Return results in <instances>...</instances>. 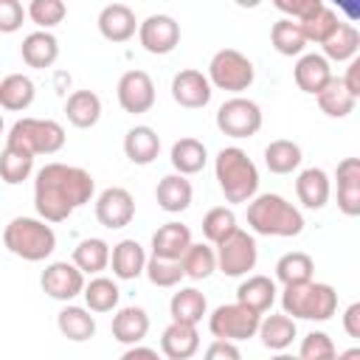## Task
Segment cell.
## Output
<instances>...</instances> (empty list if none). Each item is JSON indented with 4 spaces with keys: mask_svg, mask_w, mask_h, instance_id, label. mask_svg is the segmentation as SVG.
<instances>
[{
    "mask_svg": "<svg viewBox=\"0 0 360 360\" xmlns=\"http://www.w3.org/2000/svg\"><path fill=\"white\" fill-rule=\"evenodd\" d=\"M96 194V180L82 166L68 163H45L34 177V208L39 219L65 222L76 208L87 205Z\"/></svg>",
    "mask_w": 360,
    "mask_h": 360,
    "instance_id": "1",
    "label": "cell"
},
{
    "mask_svg": "<svg viewBox=\"0 0 360 360\" xmlns=\"http://www.w3.org/2000/svg\"><path fill=\"white\" fill-rule=\"evenodd\" d=\"M248 225L259 236H298L304 231V214L281 194H256L248 202Z\"/></svg>",
    "mask_w": 360,
    "mask_h": 360,
    "instance_id": "2",
    "label": "cell"
},
{
    "mask_svg": "<svg viewBox=\"0 0 360 360\" xmlns=\"http://www.w3.org/2000/svg\"><path fill=\"white\" fill-rule=\"evenodd\" d=\"M214 174L228 202H250L259 191V169L239 146H222L214 158Z\"/></svg>",
    "mask_w": 360,
    "mask_h": 360,
    "instance_id": "3",
    "label": "cell"
},
{
    "mask_svg": "<svg viewBox=\"0 0 360 360\" xmlns=\"http://www.w3.org/2000/svg\"><path fill=\"white\" fill-rule=\"evenodd\" d=\"M3 245L22 262H45L56 250V233L45 219L14 217L3 228Z\"/></svg>",
    "mask_w": 360,
    "mask_h": 360,
    "instance_id": "4",
    "label": "cell"
},
{
    "mask_svg": "<svg viewBox=\"0 0 360 360\" xmlns=\"http://www.w3.org/2000/svg\"><path fill=\"white\" fill-rule=\"evenodd\" d=\"M281 309L292 321H329L338 312V292L326 281H307L284 287Z\"/></svg>",
    "mask_w": 360,
    "mask_h": 360,
    "instance_id": "5",
    "label": "cell"
},
{
    "mask_svg": "<svg viewBox=\"0 0 360 360\" xmlns=\"http://www.w3.org/2000/svg\"><path fill=\"white\" fill-rule=\"evenodd\" d=\"M6 143L28 152L31 158L56 155L65 146V127L53 118H20L11 124Z\"/></svg>",
    "mask_w": 360,
    "mask_h": 360,
    "instance_id": "6",
    "label": "cell"
},
{
    "mask_svg": "<svg viewBox=\"0 0 360 360\" xmlns=\"http://www.w3.org/2000/svg\"><path fill=\"white\" fill-rule=\"evenodd\" d=\"M253 79H256L253 62L242 51H236V48H222L208 62V82L217 90L239 96V93H245L253 84Z\"/></svg>",
    "mask_w": 360,
    "mask_h": 360,
    "instance_id": "7",
    "label": "cell"
},
{
    "mask_svg": "<svg viewBox=\"0 0 360 360\" xmlns=\"http://www.w3.org/2000/svg\"><path fill=\"white\" fill-rule=\"evenodd\" d=\"M214 253H217V270L231 278L248 276L259 262L256 239H253V233H248L242 228H236L231 236H225L219 245H214Z\"/></svg>",
    "mask_w": 360,
    "mask_h": 360,
    "instance_id": "8",
    "label": "cell"
},
{
    "mask_svg": "<svg viewBox=\"0 0 360 360\" xmlns=\"http://www.w3.org/2000/svg\"><path fill=\"white\" fill-rule=\"evenodd\" d=\"M259 321L262 315L250 312L248 307L242 304H219L211 315H208V329L217 340H231V343H239V340H250L256 338L259 332Z\"/></svg>",
    "mask_w": 360,
    "mask_h": 360,
    "instance_id": "9",
    "label": "cell"
},
{
    "mask_svg": "<svg viewBox=\"0 0 360 360\" xmlns=\"http://www.w3.org/2000/svg\"><path fill=\"white\" fill-rule=\"evenodd\" d=\"M262 107L245 96H231L217 110V127L228 138H253L262 129Z\"/></svg>",
    "mask_w": 360,
    "mask_h": 360,
    "instance_id": "10",
    "label": "cell"
},
{
    "mask_svg": "<svg viewBox=\"0 0 360 360\" xmlns=\"http://www.w3.org/2000/svg\"><path fill=\"white\" fill-rule=\"evenodd\" d=\"M138 42L152 56H166L180 45V22L169 14H149L138 22Z\"/></svg>",
    "mask_w": 360,
    "mask_h": 360,
    "instance_id": "11",
    "label": "cell"
},
{
    "mask_svg": "<svg viewBox=\"0 0 360 360\" xmlns=\"http://www.w3.org/2000/svg\"><path fill=\"white\" fill-rule=\"evenodd\" d=\"M115 96H118V104H121L124 112H129V115L149 112L155 107V82L146 70L132 68V70L121 73Z\"/></svg>",
    "mask_w": 360,
    "mask_h": 360,
    "instance_id": "12",
    "label": "cell"
},
{
    "mask_svg": "<svg viewBox=\"0 0 360 360\" xmlns=\"http://www.w3.org/2000/svg\"><path fill=\"white\" fill-rule=\"evenodd\" d=\"M84 284H87V281H84V273H82L73 262H51V264L42 270V276H39L42 292H45L48 298L65 301V304H70L76 295H82Z\"/></svg>",
    "mask_w": 360,
    "mask_h": 360,
    "instance_id": "13",
    "label": "cell"
},
{
    "mask_svg": "<svg viewBox=\"0 0 360 360\" xmlns=\"http://www.w3.org/2000/svg\"><path fill=\"white\" fill-rule=\"evenodd\" d=\"M135 217V200L127 188L121 186H110L104 188L98 197H96V219L98 225L110 228V231H118V228H127Z\"/></svg>",
    "mask_w": 360,
    "mask_h": 360,
    "instance_id": "14",
    "label": "cell"
},
{
    "mask_svg": "<svg viewBox=\"0 0 360 360\" xmlns=\"http://www.w3.org/2000/svg\"><path fill=\"white\" fill-rule=\"evenodd\" d=\"M214 96V87L202 70L186 68L172 76V98L186 110H202Z\"/></svg>",
    "mask_w": 360,
    "mask_h": 360,
    "instance_id": "15",
    "label": "cell"
},
{
    "mask_svg": "<svg viewBox=\"0 0 360 360\" xmlns=\"http://www.w3.org/2000/svg\"><path fill=\"white\" fill-rule=\"evenodd\" d=\"M138 31V17L127 3H110L98 11V34L107 42H129Z\"/></svg>",
    "mask_w": 360,
    "mask_h": 360,
    "instance_id": "16",
    "label": "cell"
},
{
    "mask_svg": "<svg viewBox=\"0 0 360 360\" xmlns=\"http://www.w3.org/2000/svg\"><path fill=\"white\" fill-rule=\"evenodd\" d=\"M329 194H332V183L321 166H309L295 177V197L304 208L321 211L329 202Z\"/></svg>",
    "mask_w": 360,
    "mask_h": 360,
    "instance_id": "17",
    "label": "cell"
},
{
    "mask_svg": "<svg viewBox=\"0 0 360 360\" xmlns=\"http://www.w3.org/2000/svg\"><path fill=\"white\" fill-rule=\"evenodd\" d=\"M338 180V208L346 217L360 214V160L357 158H343L335 169Z\"/></svg>",
    "mask_w": 360,
    "mask_h": 360,
    "instance_id": "18",
    "label": "cell"
},
{
    "mask_svg": "<svg viewBox=\"0 0 360 360\" xmlns=\"http://www.w3.org/2000/svg\"><path fill=\"white\" fill-rule=\"evenodd\" d=\"M191 245V231L183 222H166L152 233V256L166 262H180Z\"/></svg>",
    "mask_w": 360,
    "mask_h": 360,
    "instance_id": "19",
    "label": "cell"
},
{
    "mask_svg": "<svg viewBox=\"0 0 360 360\" xmlns=\"http://www.w3.org/2000/svg\"><path fill=\"white\" fill-rule=\"evenodd\" d=\"M292 79H295L301 93L318 96L326 87V82L332 79V68L321 53H301L295 68H292Z\"/></svg>",
    "mask_w": 360,
    "mask_h": 360,
    "instance_id": "20",
    "label": "cell"
},
{
    "mask_svg": "<svg viewBox=\"0 0 360 360\" xmlns=\"http://www.w3.org/2000/svg\"><path fill=\"white\" fill-rule=\"evenodd\" d=\"M110 267L112 276L121 281H132L143 273L146 267V250L138 239H121L118 245H112L110 250Z\"/></svg>",
    "mask_w": 360,
    "mask_h": 360,
    "instance_id": "21",
    "label": "cell"
},
{
    "mask_svg": "<svg viewBox=\"0 0 360 360\" xmlns=\"http://www.w3.org/2000/svg\"><path fill=\"white\" fill-rule=\"evenodd\" d=\"M276 281L270 276H248L239 287H236V304L248 307L250 312L256 315H264L270 312V307L276 304Z\"/></svg>",
    "mask_w": 360,
    "mask_h": 360,
    "instance_id": "22",
    "label": "cell"
},
{
    "mask_svg": "<svg viewBox=\"0 0 360 360\" xmlns=\"http://www.w3.org/2000/svg\"><path fill=\"white\" fill-rule=\"evenodd\" d=\"M160 352L169 360H191L200 352V332L188 323H169L160 335Z\"/></svg>",
    "mask_w": 360,
    "mask_h": 360,
    "instance_id": "23",
    "label": "cell"
},
{
    "mask_svg": "<svg viewBox=\"0 0 360 360\" xmlns=\"http://www.w3.org/2000/svg\"><path fill=\"white\" fill-rule=\"evenodd\" d=\"M155 200H158V205H160L166 214H180V211H186V208L191 205V200H194L191 180L183 177V174H177V172L160 177V180H158V188H155Z\"/></svg>",
    "mask_w": 360,
    "mask_h": 360,
    "instance_id": "24",
    "label": "cell"
},
{
    "mask_svg": "<svg viewBox=\"0 0 360 360\" xmlns=\"http://www.w3.org/2000/svg\"><path fill=\"white\" fill-rule=\"evenodd\" d=\"M20 56L28 68L45 70L59 59V39L51 31H31L28 37H22Z\"/></svg>",
    "mask_w": 360,
    "mask_h": 360,
    "instance_id": "25",
    "label": "cell"
},
{
    "mask_svg": "<svg viewBox=\"0 0 360 360\" xmlns=\"http://www.w3.org/2000/svg\"><path fill=\"white\" fill-rule=\"evenodd\" d=\"M149 332V315L143 307H121L112 315V338L124 346H138Z\"/></svg>",
    "mask_w": 360,
    "mask_h": 360,
    "instance_id": "26",
    "label": "cell"
},
{
    "mask_svg": "<svg viewBox=\"0 0 360 360\" xmlns=\"http://www.w3.org/2000/svg\"><path fill=\"white\" fill-rule=\"evenodd\" d=\"M158 152H160V135L152 127L138 124L124 135V155L129 158V163L149 166L158 158Z\"/></svg>",
    "mask_w": 360,
    "mask_h": 360,
    "instance_id": "27",
    "label": "cell"
},
{
    "mask_svg": "<svg viewBox=\"0 0 360 360\" xmlns=\"http://www.w3.org/2000/svg\"><path fill=\"white\" fill-rule=\"evenodd\" d=\"M169 315L174 323L197 326L208 315V301L197 287H180L169 301Z\"/></svg>",
    "mask_w": 360,
    "mask_h": 360,
    "instance_id": "28",
    "label": "cell"
},
{
    "mask_svg": "<svg viewBox=\"0 0 360 360\" xmlns=\"http://www.w3.org/2000/svg\"><path fill=\"white\" fill-rule=\"evenodd\" d=\"M56 326L59 332L73 340V343H84L96 335V318L87 307H76V304H65L56 315Z\"/></svg>",
    "mask_w": 360,
    "mask_h": 360,
    "instance_id": "29",
    "label": "cell"
},
{
    "mask_svg": "<svg viewBox=\"0 0 360 360\" xmlns=\"http://www.w3.org/2000/svg\"><path fill=\"white\" fill-rule=\"evenodd\" d=\"M65 115L76 129H90L101 118V98L93 90H73L65 101Z\"/></svg>",
    "mask_w": 360,
    "mask_h": 360,
    "instance_id": "30",
    "label": "cell"
},
{
    "mask_svg": "<svg viewBox=\"0 0 360 360\" xmlns=\"http://www.w3.org/2000/svg\"><path fill=\"white\" fill-rule=\"evenodd\" d=\"M259 338H262V343L267 346V349H273V352H284V349H290L292 346V340H295V335H298V326H295V321L290 318V315H284V312H278V315H264L262 321H259V332H256Z\"/></svg>",
    "mask_w": 360,
    "mask_h": 360,
    "instance_id": "31",
    "label": "cell"
},
{
    "mask_svg": "<svg viewBox=\"0 0 360 360\" xmlns=\"http://www.w3.org/2000/svg\"><path fill=\"white\" fill-rule=\"evenodd\" d=\"M169 160H172V166H174L177 174L188 177V174L202 172V166L208 163V149H205V143L197 141V138H180V141L172 143Z\"/></svg>",
    "mask_w": 360,
    "mask_h": 360,
    "instance_id": "32",
    "label": "cell"
},
{
    "mask_svg": "<svg viewBox=\"0 0 360 360\" xmlns=\"http://www.w3.org/2000/svg\"><path fill=\"white\" fill-rule=\"evenodd\" d=\"M37 87L25 73H8L0 82V107L8 112H22L34 104Z\"/></svg>",
    "mask_w": 360,
    "mask_h": 360,
    "instance_id": "33",
    "label": "cell"
},
{
    "mask_svg": "<svg viewBox=\"0 0 360 360\" xmlns=\"http://www.w3.org/2000/svg\"><path fill=\"white\" fill-rule=\"evenodd\" d=\"M323 48V59L326 62H352L357 59V51H360V31L352 25V22H340L338 31L321 45Z\"/></svg>",
    "mask_w": 360,
    "mask_h": 360,
    "instance_id": "34",
    "label": "cell"
},
{
    "mask_svg": "<svg viewBox=\"0 0 360 360\" xmlns=\"http://www.w3.org/2000/svg\"><path fill=\"white\" fill-rule=\"evenodd\" d=\"M73 264L84 276H98L110 267V245L98 236H87L73 248Z\"/></svg>",
    "mask_w": 360,
    "mask_h": 360,
    "instance_id": "35",
    "label": "cell"
},
{
    "mask_svg": "<svg viewBox=\"0 0 360 360\" xmlns=\"http://www.w3.org/2000/svg\"><path fill=\"white\" fill-rule=\"evenodd\" d=\"M312 273H315V262H312V256L304 253V250H290V253H284V256L276 262V278H278L284 287L307 284V281H312Z\"/></svg>",
    "mask_w": 360,
    "mask_h": 360,
    "instance_id": "36",
    "label": "cell"
},
{
    "mask_svg": "<svg viewBox=\"0 0 360 360\" xmlns=\"http://www.w3.org/2000/svg\"><path fill=\"white\" fill-rule=\"evenodd\" d=\"M301 160H304L301 146L290 138H278V141H270L264 146V166L273 174H290L301 166Z\"/></svg>",
    "mask_w": 360,
    "mask_h": 360,
    "instance_id": "37",
    "label": "cell"
},
{
    "mask_svg": "<svg viewBox=\"0 0 360 360\" xmlns=\"http://www.w3.org/2000/svg\"><path fill=\"white\" fill-rule=\"evenodd\" d=\"M315 98H318L321 112L329 115V118H346L349 112H354V104H357V98L343 87V82L338 76H332Z\"/></svg>",
    "mask_w": 360,
    "mask_h": 360,
    "instance_id": "38",
    "label": "cell"
},
{
    "mask_svg": "<svg viewBox=\"0 0 360 360\" xmlns=\"http://www.w3.org/2000/svg\"><path fill=\"white\" fill-rule=\"evenodd\" d=\"M180 267L183 276L191 281H202L217 270V253L208 242H191L188 250L180 256Z\"/></svg>",
    "mask_w": 360,
    "mask_h": 360,
    "instance_id": "39",
    "label": "cell"
},
{
    "mask_svg": "<svg viewBox=\"0 0 360 360\" xmlns=\"http://www.w3.org/2000/svg\"><path fill=\"white\" fill-rule=\"evenodd\" d=\"M82 295H84V304H87L90 312H112V309L118 307L121 290H118V284H115L112 278L96 276V278H90V281L84 284Z\"/></svg>",
    "mask_w": 360,
    "mask_h": 360,
    "instance_id": "40",
    "label": "cell"
},
{
    "mask_svg": "<svg viewBox=\"0 0 360 360\" xmlns=\"http://www.w3.org/2000/svg\"><path fill=\"white\" fill-rule=\"evenodd\" d=\"M270 42L281 56H301V51L307 48V39L301 34V25L295 20H276L270 28Z\"/></svg>",
    "mask_w": 360,
    "mask_h": 360,
    "instance_id": "41",
    "label": "cell"
},
{
    "mask_svg": "<svg viewBox=\"0 0 360 360\" xmlns=\"http://www.w3.org/2000/svg\"><path fill=\"white\" fill-rule=\"evenodd\" d=\"M34 172V158L17 146H8L0 152V180L8 186H20L22 180H28Z\"/></svg>",
    "mask_w": 360,
    "mask_h": 360,
    "instance_id": "42",
    "label": "cell"
},
{
    "mask_svg": "<svg viewBox=\"0 0 360 360\" xmlns=\"http://www.w3.org/2000/svg\"><path fill=\"white\" fill-rule=\"evenodd\" d=\"M343 20L323 3L309 20H304V22H298L301 25V34H304V39L307 42H315V45H323L335 31H338V25H340Z\"/></svg>",
    "mask_w": 360,
    "mask_h": 360,
    "instance_id": "43",
    "label": "cell"
},
{
    "mask_svg": "<svg viewBox=\"0 0 360 360\" xmlns=\"http://www.w3.org/2000/svg\"><path fill=\"white\" fill-rule=\"evenodd\" d=\"M236 228H239V225H236V214H233V208L217 205V208H211V211L202 217V236L208 239L211 248L219 245L225 236H231Z\"/></svg>",
    "mask_w": 360,
    "mask_h": 360,
    "instance_id": "44",
    "label": "cell"
},
{
    "mask_svg": "<svg viewBox=\"0 0 360 360\" xmlns=\"http://www.w3.org/2000/svg\"><path fill=\"white\" fill-rule=\"evenodd\" d=\"M65 14H68V6L62 0H31L25 8V17H31V22L39 25V31H51L65 20Z\"/></svg>",
    "mask_w": 360,
    "mask_h": 360,
    "instance_id": "45",
    "label": "cell"
},
{
    "mask_svg": "<svg viewBox=\"0 0 360 360\" xmlns=\"http://www.w3.org/2000/svg\"><path fill=\"white\" fill-rule=\"evenodd\" d=\"M295 357L298 360H335L338 349H335V340L326 332H309V335L301 338V349H298Z\"/></svg>",
    "mask_w": 360,
    "mask_h": 360,
    "instance_id": "46",
    "label": "cell"
},
{
    "mask_svg": "<svg viewBox=\"0 0 360 360\" xmlns=\"http://www.w3.org/2000/svg\"><path fill=\"white\" fill-rule=\"evenodd\" d=\"M146 278L155 284V287H177L180 278H183V267L180 262H166V259H146V267H143Z\"/></svg>",
    "mask_w": 360,
    "mask_h": 360,
    "instance_id": "47",
    "label": "cell"
},
{
    "mask_svg": "<svg viewBox=\"0 0 360 360\" xmlns=\"http://www.w3.org/2000/svg\"><path fill=\"white\" fill-rule=\"evenodd\" d=\"M287 20H295V22H304V20H309L323 3L321 0H276L273 3Z\"/></svg>",
    "mask_w": 360,
    "mask_h": 360,
    "instance_id": "48",
    "label": "cell"
},
{
    "mask_svg": "<svg viewBox=\"0 0 360 360\" xmlns=\"http://www.w3.org/2000/svg\"><path fill=\"white\" fill-rule=\"evenodd\" d=\"M25 8L20 0H0V34H14L22 28Z\"/></svg>",
    "mask_w": 360,
    "mask_h": 360,
    "instance_id": "49",
    "label": "cell"
},
{
    "mask_svg": "<svg viewBox=\"0 0 360 360\" xmlns=\"http://www.w3.org/2000/svg\"><path fill=\"white\" fill-rule=\"evenodd\" d=\"M202 360H242V352L231 340H214V343H208Z\"/></svg>",
    "mask_w": 360,
    "mask_h": 360,
    "instance_id": "50",
    "label": "cell"
},
{
    "mask_svg": "<svg viewBox=\"0 0 360 360\" xmlns=\"http://www.w3.org/2000/svg\"><path fill=\"white\" fill-rule=\"evenodd\" d=\"M343 332L349 338H360V304H349L343 312Z\"/></svg>",
    "mask_w": 360,
    "mask_h": 360,
    "instance_id": "51",
    "label": "cell"
},
{
    "mask_svg": "<svg viewBox=\"0 0 360 360\" xmlns=\"http://www.w3.org/2000/svg\"><path fill=\"white\" fill-rule=\"evenodd\" d=\"M343 82V87L357 98L360 96V59H352L349 62V68H346V76L340 79Z\"/></svg>",
    "mask_w": 360,
    "mask_h": 360,
    "instance_id": "52",
    "label": "cell"
},
{
    "mask_svg": "<svg viewBox=\"0 0 360 360\" xmlns=\"http://www.w3.org/2000/svg\"><path fill=\"white\" fill-rule=\"evenodd\" d=\"M118 360H163L160 354H158V349H149V346H129Z\"/></svg>",
    "mask_w": 360,
    "mask_h": 360,
    "instance_id": "53",
    "label": "cell"
},
{
    "mask_svg": "<svg viewBox=\"0 0 360 360\" xmlns=\"http://www.w3.org/2000/svg\"><path fill=\"white\" fill-rule=\"evenodd\" d=\"M335 360H360V349L357 346H352V349H346V352H340Z\"/></svg>",
    "mask_w": 360,
    "mask_h": 360,
    "instance_id": "54",
    "label": "cell"
},
{
    "mask_svg": "<svg viewBox=\"0 0 360 360\" xmlns=\"http://www.w3.org/2000/svg\"><path fill=\"white\" fill-rule=\"evenodd\" d=\"M270 360H298L295 354H287V352H278L276 357H270Z\"/></svg>",
    "mask_w": 360,
    "mask_h": 360,
    "instance_id": "55",
    "label": "cell"
},
{
    "mask_svg": "<svg viewBox=\"0 0 360 360\" xmlns=\"http://www.w3.org/2000/svg\"><path fill=\"white\" fill-rule=\"evenodd\" d=\"M0 135H3V115H0Z\"/></svg>",
    "mask_w": 360,
    "mask_h": 360,
    "instance_id": "56",
    "label": "cell"
}]
</instances>
